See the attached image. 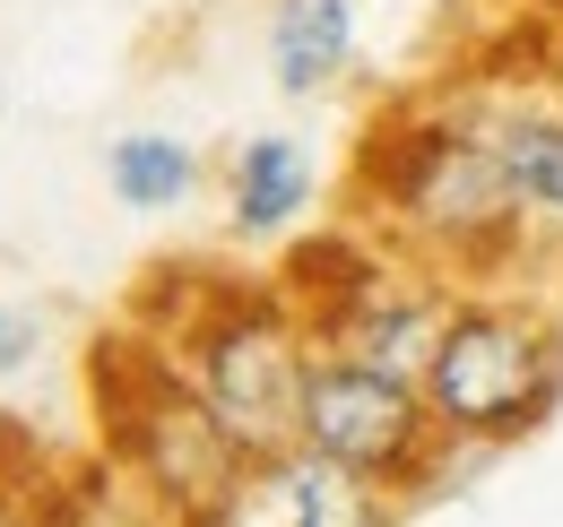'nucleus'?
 Returning a JSON list of instances; mask_svg holds the SVG:
<instances>
[{"mask_svg": "<svg viewBox=\"0 0 563 527\" xmlns=\"http://www.w3.org/2000/svg\"><path fill=\"white\" fill-rule=\"evenodd\" d=\"M339 208L390 234L408 260L442 268L451 285H520L529 268H547V243L529 234L520 199L503 182L486 87L373 104L355 131Z\"/></svg>", "mask_w": 563, "mask_h": 527, "instance_id": "f257e3e1", "label": "nucleus"}, {"mask_svg": "<svg viewBox=\"0 0 563 527\" xmlns=\"http://www.w3.org/2000/svg\"><path fill=\"white\" fill-rule=\"evenodd\" d=\"M122 312L174 346V363L252 441V459L303 433V372H312L321 337H312V321L286 294L278 268L156 260V268H140Z\"/></svg>", "mask_w": 563, "mask_h": 527, "instance_id": "f03ea898", "label": "nucleus"}, {"mask_svg": "<svg viewBox=\"0 0 563 527\" xmlns=\"http://www.w3.org/2000/svg\"><path fill=\"white\" fill-rule=\"evenodd\" d=\"M87 406H96V450L131 475L147 519L243 527L252 441L174 363V346L156 329H140L131 312L87 337Z\"/></svg>", "mask_w": 563, "mask_h": 527, "instance_id": "7ed1b4c3", "label": "nucleus"}, {"mask_svg": "<svg viewBox=\"0 0 563 527\" xmlns=\"http://www.w3.org/2000/svg\"><path fill=\"white\" fill-rule=\"evenodd\" d=\"M417 381L451 441L520 450L563 415V312L538 285H460Z\"/></svg>", "mask_w": 563, "mask_h": 527, "instance_id": "20e7f679", "label": "nucleus"}, {"mask_svg": "<svg viewBox=\"0 0 563 527\" xmlns=\"http://www.w3.org/2000/svg\"><path fill=\"white\" fill-rule=\"evenodd\" d=\"M303 441L330 450L339 467H355L364 484H382L399 511L408 502H442V484L460 475L468 441H451V424L433 415L417 372H390V363H364V355H312L303 372Z\"/></svg>", "mask_w": 563, "mask_h": 527, "instance_id": "39448f33", "label": "nucleus"}, {"mask_svg": "<svg viewBox=\"0 0 563 527\" xmlns=\"http://www.w3.org/2000/svg\"><path fill=\"white\" fill-rule=\"evenodd\" d=\"M399 511L382 484H364L355 467H339L330 450H312L303 433L252 459L243 484V519H278V527H382Z\"/></svg>", "mask_w": 563, "mask_h": 527, "instance_id": "423d86ee", "label": "nucleus"}, {"mask_svg": "<svg viewBox=\"0 0 563 527\" xmlns=\"http://www.w3.org/2000/svg\"><path fill=\"white\" fill-rule=\"evenodd\" d=\"M486 131L529 234L547 243V260H563V104L547 87H486Z\"/></svg>", "mask_w": 563, "mask_h": 527, "instance_id": "0eeeda50", "label": "nucleus"}, {"mask_svg": "<svg viewBox=\"0 0 563 527\" xmlns=\"http://www.w3.org/2000/svg\"><path fill=\"white\" fill-rule=\"evenodd\" d=\"M321 199V165L295 131H261L225 156V234L234 243H286Z\"/></svg>", "mask_w": 563, "mask_h": 527, "instance_id": "6e6552de", "label": "nucleus"}, {"mask_svg": "<svg viewBox=\"0 0 563 527\" xmlns=\"http://www.w3.org/2000/svg\"><path fill=\"white\" fill-rule=\"evenodd\" d=\"M355 53H364L355 0H269V78H278V96H295V104L330 96L355 69Z\"/></svg>", "mask_w": 563, "mask_h": 527, "instance_id": "1a4fd4ad", "label": "nucleus"}, {"mask_svg": "<svg viewBox=\"0 0 563 527\" xmlns=\"http://www.w3.org/2000/svg\"><path fill=\"white\" fill-rule=\"evenodd\" d=\"M200 182H209V156L183 131H122L104 147V191L131 216H183Z\"/></svg>", "mask_w": 563, "mask_h": 527, "instance_id": "9d476101", "label": "nucleus"}, {"mask_svg": "<svg viewBox=\"0 0 563 527\" xmlns=\"http://www.w3.org/2000/svg\"><path fill=\"white\" fill-rule=\"evenodd\" d=\"M53 450L26 415H0V519H44V484H53Z\"/></svg>", "mask_w": 563, "mask_h": 527, "instance_id": "9b49d317", "label": "nucleus"}, {"mask_svg": "<svg viewBox=\"0 0 563 527\" xmlns=\"http://www.w3.org/2000/svg\"><path fill=\"white\" fill-rule=\"evenodd\" d=\"M44 337H53V312H44V303H0V390L44 355Z\"/></svg>", "mask_w": 563, "mask_h": 527, "instance_id": "f8f14e48", "label": "nucleus"}, {"mask_svg": "<svg viewBox=\"0 0 563 527\" xmlns=\"http://www.w3.org/2000/svg\"><path fill=\"white\" fill-rule=\"evenodd\" d=\"M547 96L563 104V44H555V61H547Z\"/></svg>", "mask_w": 563, "mask_h": 527, "instance_id": "ddd939ff", "label": "nucleus"}, {"mask_svg": "<svg viewBox=\"0 0 563 527\" xmlns=\"http://www.w3.org/2000/svg\"><path fill=\"white\" fill-rule=\"evenodd\" d=\"M0 122H9V78H0Z\"/></svg>", "mask_w": 563, "mask_h": 527, "instance_id": "4468645a", "label": "nucleus"}, {"mask_svg": "<svg viewBox=\"0 0 563 527\" xmlns=\"http://www.w3.org/2000/svg\"><path fill=\"white\" fill-rule=\"evenodd\" d=\"M555 26H563V9H555Z\"/></svg>", "mask_w": 563, "mask_h": 527, "instance_id": "2eb2a0df", "label": "nucleus"}]
</instances>
